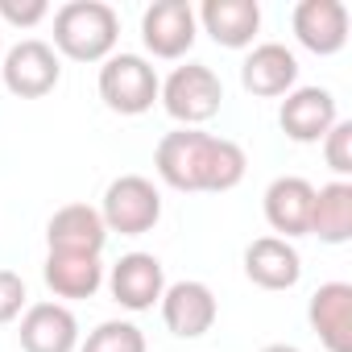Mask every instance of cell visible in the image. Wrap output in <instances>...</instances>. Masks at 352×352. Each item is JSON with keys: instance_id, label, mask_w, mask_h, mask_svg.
Instances as JSON below:
<instances>
[{"instance_id": "cell-19", "label": "cell", "mask_w": 352, "mask_h": 352, "mask_svg": "<svg viewBox=\"0 0 352 352\" xmlns=\"http://www.w3.org/2000/svg\"><path fill=\"white\" fill-rule=\"evenodd\" d=\"M42 278L54 290V298H91L104 286V261L87 253H50Z\"/></svg>"}, {"instance_id": "cell-16", "label": "cell", "mask_w": 352, "mask_h": 352, "mask_svg": "<svg viewBox=\"0 0 352 352\" xmlns=\"http://www.w3.org/2000/svg\"><path fill=\"white\" fill-rule=\"evenodd\" d=\"M195 21L204 25V34H212L216 46L245 50V46H253V38L261 30V5L257 0H204Z\"/></svg>"}, {"instance_id": "cell-5", "label": "cell", "mask_w": 352, "mask_h": 352, "mask_svg": "<svg viewBox=\"0 0 352 352\" xmlns=\"http://www.w3.org/2000/svg\"><path fill=\"white\" fill-rule=\"evenodd\" d=\"M100 220H104L108 232L145 236L162 220V195H157V187L149 179H141V174H120V179L108 183V191H104Z\"/></svg>"}, {"instance_id": "cell-20", "label": "cell", "mask_w": 352, "mask_h": 352, "mask_svg": "<svg viewBox=\"0 0 352 352\" xmlns=\"http://www.w3.org/2000/svg\"><path fill=\"white\" fill-rule=\"evenodd\" d=\"M311 236H319L323 245H348L352 241V183L336 179V183L315 191Z\"/></svg>"}, {"instance_id": "cell-25", "label": "cell", "mask_w": 352, "mask_h": 352, "mask_svg": "<svg viewBox=\"0 0 352 352\" xmlns=\"http://www.w3.org/2000/svg\"><path fill=\"white\" fill-rule=\"evenodd\" d=\"M261 352H298V348H294V344H265Z\"/></svg>"}, {"instance_id": "cell-17", "label": "cell", "mask_w": 352, "mask_h": 352, "mask_svg": "<svg viewBox=\"0 0 352 352\" xmlns=\"http://www.w3.org/2000/svg\"><path fill=\"white\" fill-rule=\"evenodd\" d=\"M307 319L327 352H352V286L348 282H323L311 294Z\"/></svg>"}, {"instance_id": "cell-3", "label": "cell", "mask_w": 352, "mask_h": 352, "mask_svg": "<svg viewBox=\"0 0 352 352\" xmlns=\"http://www.w3.org/2000/svg\"><path fill=\"white\" fill-rule=\"evenodd\" d=\"M157 100H162V108H166L170 120H179L183 129H199V124H208L220 112L224 83H220V75L212 67L187 63V67H174L170 71V79L162 83Z\"/></svg>"}, {"instance_id": "cell-12", "label": "cell", "mask_w": 352, "mask_h": 352, "mask_svg": "<svg viewBox=\"0 0 352 352\" xmlns=\"http://www.w3.org/2000/svg\"><path fill=\"white\" fill-rule=\"evenodd\" d=\"M108 286H112V298L124 307V311H149L153 302H162V290H166V270L153 253H124L112 274H108Z\"/></svg>"}, {"instance_id": "cell-6", "label": "cell", "mask_w": 352, "mask_h": 352, "mask_svg": "<svg viewBox=\"0 0 352 352\" xmlns=\"http://www.w3.org/2000/svg\"><path fill=\"white\" fill-rule=\"evenodd\" d=\"M0 79L5 87L17 96V100H42L58 87L63 79V58L54 54L50 42H38V38H25L17 42L13 50H5L0 58Z\"/></svg>"}, {"instance_id": "cell-18", "label": "cell", "mask_w": 352, "mask_h": 352, "mask_svg": "<svg viewBox=\"0 0 352 352\" xmlns=\"http://www.w3.org/2000/svg\"><path fill=\"white\" fill-rule=\"evenodd\" d=\"M245 274L261 290H294L302 278V257L282 236H257L245 249Z\"/></svg>"}, {"instance_id": "cell-11", "label": "cell", "mask_w": 352, "mask_h": 352, "mask_svg": "<svg viewBox=\"0 0 352 352\" xmlns=\"http://www.w3.org/2000/svg\"><path fill=\"white\" fill-rule=\"evenodd\" d=\"M241 83L249 96L257 100H274V96H290L298 83V58L294 50H286L282 42H261L249 50V58L241 63Z\"/></svg>"}, {"instance_id": "cell-1", "label": "cell", "mask_w": 352, "mask_h": 352, "mask_svg": "<svg viewBox=\"0 0 352 352\" xmlns=\"http://www.w3.org/2000/svg\"><path fill=\"white\" fill-rule=\"evenodd\" d=\"M153 170L174 191H212V195H220V191L241 187L249 157L228 137H212L204 129H174L157 141Z\"/></svg>"}, {"instance_id": "cell-26", "label": "cell", "mask_w": 352, "mask_h": 352, "mask_svg": "<svg viewBox=\"0 0 352 352\" xmlns=\"http://www.w3.org/2000/svg\"><path fill=\"white\" fill-rule=\"evenodd\" d=\"M0 58H5V38H0Z\"/></svg>"}, {"instance_id": "cell-8", "label": "cell", "mask_w": 352, "mask_h": 352, "mask_svg": "<svg viewBox=\"0 0 352 352\" xmlns=\"http://www.w3.org/2000/svg\"><path fill=\"white\" fill-rule=\"evenodd\" d=\"M216 315H220V307H216V294L208 282L187 278V282H174L162 290V319L179 340L208 336L216 327Z\"/></svg>"}, {"instance_id": "cell-10", "label": "cell", "mask_w": 352, "mask_h": 352, "mask_svg": "<svg viewBox=\"0 0 352 352\" xmlns=\"http://www.w3.org/2000/svg\"><path fill=\"white\" fill-rule=\"evenodd\" d=\"M336 120H340V112H336V96L327 87H294L278 112L282 133L298 145H319Z\"/></svg>"}, {"instance_id": "cell-15", "label": "cell", "mask_w": 352, "mask_h": 352, "mask_svg": "<svg viewBox=\"0 0 352 352\" xmlns=\"http://www.w3.org/2000/svg\"><path fill=\"white\" fill-rule=\"evenodd\" d=\"M21 352H75L79 319L63 302H34L21 315Z\"/></svg>"}, {"instance_id": "cell-9", "label": "cell", "mask_w": 352, "mask_h": 352, "mask_svg": "<svg viewBox=\"0 0 352 352\" xmlns=\"http://www.w3.org/2000/svg\"><path fill=\"white\" fill-rule=\"evenodd\" d=\"M294 38L302 50L331 58L348 46V9L340 0H298L294 13H290Z\"/></svg>"}, {"instance_id": "cell-23", "label": "cell", "mask_w": 352, "mask_h": 352, "mask_svg": "<svg viewBox=\"0 0 352 352\" xmlns=\"http://www.w3.org/2000/svg\"><path fill=\"white\" fill-rule=\"evenodd\" d=\"M30 302V290H25V278L13 274V270H0V323H13Z\"/></svg>"}, {"instance_id": "cell-7", "label": "cell", "mask_w": 352, "mask_h": 352, "mask_svg": "<svg viewBox=\"0 0 352 352\" xmlns=\"http://www.w3.org/2000/svg\"><path fill=\"white\" fill-rule=\"evenodd\" d=\"M199 38V21L187 0H153L141 13V42L153 58H183Z\"/></svg>"}, {"instance_id": "cell-24", "label": "cell", "mask_w": 352, "mask_h": 352, "mask_svg": "<svg viewBox=\"0 0 352 352\" xmlns=\"http://www.w3.org/2000/svg\"><path fill=\"white\" fill-rule=\"evenodd\" d=\"M50 17L46 0H0V21H9L17 30H34L38 21Z\"/></svg>"}, {"instance_id": "cell-4", "label": "cell", "mask_w": 352, "mask_h": 352, "mask_svg": "<svg viewBox=\"0 0 352 352\" xmlns=\"http://www.w3.org/2000/svg\"><path fill=\"white\" fill-rule=\"evenodd\" d=\"M157 91H162V79H157L153 63L141 54H112L100 67V100L120 116L149 112L157 104Z\"/></svg>"}, {"instance_id": "cell-14", "label": "cell", "mask_w": 352, "mask_h": 352, "mask_svg": "<svg viewBox=\"0 0 352 352\" xmlns=\"http://www.w3.org/2000/svg\"><path fill=\"white\" fill-rule=\"evenodd\" d=\"M46 245L50 253H87V257H100L104 245H108V228L100 220V208H87V204H67L50 216L46 224Z\"/></svg>"}, {"instance_id": "cell-13", "label": "cell", "mask_w": 352, "mask_h": 352, "mask_svg": "<svg viewBox=\"0 0 352 352\" xmlns=\"http://www.w3.org/2000/svg\"><path fill=\"white\" fill-rule=\"evenodd\" d=\"M265 220L282 241L290 236H311V208H315V187L298 174H282L265 187Z\"/></svg>"}, {"instance_id": "cell-22", "label": "cell", "mask_w": 352, "mask_h": 352, "mask_svg": "<svg viewBox=\"0 0 352 352\" xmlns=\"http://www.w3.org/2000/svg\"><path fill=\"white\" fill-rule=\"evenodd\" d=\"M323 157L327 166L340 174V179L348 183V174H352V120H336L323 137Z\"/></svg>"}, {"instance_id": "cell-2", "label": "cell", "mask_w": 352, "mask_h": 352, "mask_svg": "<svg viewBox=\"0 0 352 352\" xmlns=\"http://www.w3.org/2000/svg\"><path fill=\"white\" fill-rule=\"evenodd\" d=\"M120 42V17L104 0H67L54 13V54L71 63H108Z\"/></svg>"}, {"instance_id": "cell-21", "label": "cell", "mask_w": 352, "mask_h": 352, "mask_svg": "<svg viewBox=\"0 0 352 352\" xmlns=\"http://www.w3.org/2000/svg\"><path fill=\"white\" fill-rule=\"evenodd\" d=\"M79 352H145V336L129 319H108L96 331H87Z\"/></svg>"}]
</instances>
